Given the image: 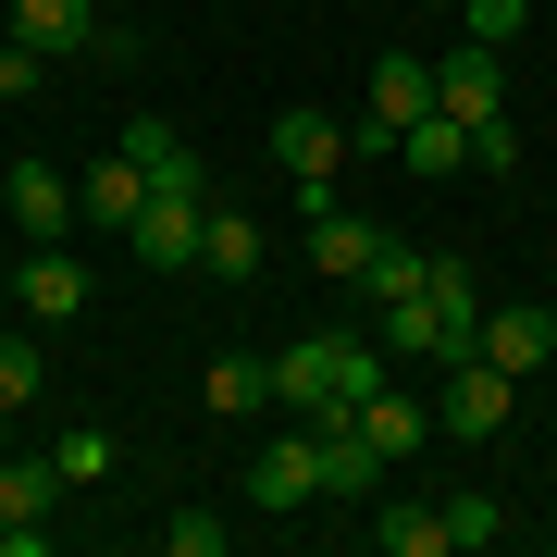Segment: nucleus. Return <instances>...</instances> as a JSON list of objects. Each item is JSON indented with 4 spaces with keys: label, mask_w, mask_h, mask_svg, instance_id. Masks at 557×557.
Here are the masks:
<instances>
[{
    "label": "nucleus",
    "mask_w": 557,
    "mask_h": 557,
    "mask_svg": "<svg viewBox=\"0 0 557 557\" xmlns=\"http://www.w3.org/2000/svg\"><path fill=\"white\" fill-rule=\"evenodd\" d=\"M372 397H384V335H298L273 359V409H298V421H347Z\"/></svg>",
    "instance_id": "f257e3e1"
},
{
    "label": "nucleus",
    "mask_w": 557,
    "mask_h": 557,
    "mask_svg": "<svg viewBox=\"0 0 557 557\" xmlns=\"http://www.w3.org/2000/svg\"><path fill=\"white\" fill-rule=\"evenodd\" d=\"M384 347H421V359H458L483 335V285H471V260H446L434 248V273H421V310H397V322H372Z\"/></svg>",
    "instance_id": "f03ea898"
},
{
    "label": "nucleus",
    "mask_w": 557,
    "mask_h": 557,
    "mask_svg": "<svg viewBox=\"0 0 557 557\" xmlns=\"http://www.w3.org/2000/svg\"><path fill=\"white\" fill-rule=\"evenodd\" d=\"M124 248H137L149 273H199V248H211V186H149V211L124 223Z\"/></svg>",
    "instance_id": "7ed1b4c3"
},
{
    "label": "nucleus",
    "mask_w": 557,
    "mask_h": 557,
    "mask_svg": "<svg viewBox=\"0 0 557 557\" xmlns=\"http://www.w3.org/2000/svg\"><path fill=\"white\" fill-rule=\"evenodd\" d=\"M421 112H434V62H421V50H384V62H372V112L347 124V149H359V161H384Z\"/></svg>",
    "instance_id": "20e7f679"
},
{
    "label": "nucleus",
    "mask_w": 557,
    "mask_h": 557,
    "mask_svg": "<svg viewBox=\"0 0 557 557\" xmlns=\"http://www.w3.org/2000/svg\"><path fill=\"white\" fill-rule=\"evenodd\" d=\"M508 409H520V372H496L483 347H458V359H446V409H434V421H446L458 446H496V434H508Z\"/></svg>",
    "instance_id": "39448f33"
},
{
    "label": "nucleus",
    "mask_w": 557,
    "mask_h": 557,
    "mask_svg": "<svg viewBox=\"0 0 557 557\" xmlns=\"http://www.w3.org/2000/svg\"><path fill=\"white\" fill-rule=\"evenodd\" d=\"M0 211H13L38 248H62V236L87 223V199H75V174H62V161H13V174H0Z\"/></svg>",
    "instance_id": "423d86ee"
},
{
    "label": "nucleus",
    "mask_w": 557,
    "mask_h": 557,
    "mask_svg": "<svg viewBox=\"0 0 557 557\" xmlns=\"http://www.w3.org/2000/svg\"><path fill=\"white\" fill-rule=\"evenodd\" d=\"M434 112H458V124H508V50L458 38V50L434 62Z\"/></svg>",
    "instance_id": "0eeeda50"
},
{
    "label": "nucleus",
    "mask_w": 557,
    "mask_h": 557,
    "mask_svg": "<svg viewBox=\"0 0 557 557\" xmlns=\"http://www.w3.org/2000/svg\"><path fill=\"white\" fill-rule=\"evenodd\" d=\"M310 446H322V496H335V508H372L384 471H397V458L359 434V409H347V421H310Z\"/></svg>",
    "instance_id": "6e6552de"
},
{
    "label": "nucleus",
    "mask_w": 557,
    "mask_h": 557,
    "mask_svg": "<svg viewBox=\"0 0 557 557\" xmlns=\"http://www.w3.org/2000/svg\"><path fill=\"white\" fill-rule=\"evenodd\" d=\"M310 496H322V446H310V421H298V434H273V446L248 458V508L285 520V508H310Z\"/></svg>",
    "instance_id": "1a4fd4ad"
},
{
    "label": "nucleus",
    "mask_w": 557,
    "mask_h": 557,
    "mask_svg": "<svg viewBox=\"0 0 557 557\" xmlns=\"http://www.w3.org/2000/svg\"><path fill=\"white\" fill-rule=\"evenodd\" d=\"M13 38L38 62H75V50H100L112 25H100V0H13Z\"/></svg>",
    "instance_id": "9d476101"
},
{
    "label": "nucleus",
    "mask_w": 557,
    "mask_h": 557,
    "mask_svg": "<svg viewBox=\"0 0 557 557\" xmlns=\"http://www.w3.org/2000/svg\"><path fill=\"white\" fill-rule=\"evenodd\" d=\"M13 298H25V322H75V310H87V260H75V248H25Z\"/></svg>",
    "instance_id": "9b49d317"
},
{
    "label": "nucleus",
    "mask_w": 557,
    "mask_h": 557,
    "mask_svg": "<svg viewBox=\"0 0 557 557\" xmlns=\"http://www.w3.org/2000/svg\"><path fill=\"white\" fill-rule=\"evenodd\" d=\"M483 359H496V372H520L533 384L545 359H557V310H483V335H471Z\"/></svg>",
    "instance_id": "f8f14e48"
},
{
    "label": "nucleus",
    "mask_w": 557,
    "mask_h": 557,
    "mask_svg": "<svg viewBox=\"0 0 557 557\" xmlns=\"http://www.w3.org/2000/svg\"><path fill=\"white\" fill-rule=\"evenodd\" d=\"M112 149L137 161L149 186H211V174H199V149H186V137H174V124H161V112H124V137H112Z\"/></svg>",
    "instance_id": "ddd939ff"
},
{
    "label": "nucleus",
    "mask_w": 557,
    "mask_h": 557,
    "mask_svg": "<svg viewBox=\"0 0 557 557\" xmlns=\"http://www.w3.org/2000/svg\"><path fill=\"white\" fill-rule=\"evenodd\" d=\"M273 161H285V186L335 174V161H347V124L335 112H273Z\"/></svg>",
    "instance_id": "4468645a"
},
{
    "label": "nucleus",
    "mask_w": 557,
    "mask_h": 557,
    "mask_svg": "<svg viewBox=\"0 0 557 557\" xmlns=\"http://www.w3.org/2000/svg\"><path fill=\"white\" fill-rule=\"evenodd\" d=\"M372 545H384V557H458L446 508H421V496H372Z\"/></svg>",
    "instance_id": "2eb2a0df"
},
{
    "label": "nucleus",
    "mask_w": 557,
    "mask_h": 557,
    "mask_svg": "<svg viewBox=\"0 0 557 557\" xmlns=\"http://www.w3.org/2000/svg\"><path fill=\"white\" fill-rule=\"evenodd\" d=\"M75 199H87V223H112V236H124V223L149 211V174L112 149V161H87V174H75Z\"/></svg>",
    "instance_id": "dca6fc26"
},
{
    "label": "nucleus",
    "mask_w": 557,
    "mask_h": 557,
    "mask_svg": "<svg viewBox=\"0 0 557 557\" xmlns=\"http://www.w3.org/2000/svg\"><path fill=\"white\" fill-rule=\"evenodd\" d=\"M310 260H322L335 285H359V273L384 260V223H359V211H322V223H310Z\"/></svg>",
    "instance_id": "f3484780"
},
{
    "label": "nucleus",
    "mask_w": 557,
    "mask_h": 557,
    "mask_svg": "<svg viewBox=\"0 0 557 557\" xmlns=\"http://www.w3.org/2000/svg\"><path fill=\"white\" fill-rule=\"evenodd\" d=\"M421 273H434V248H409V236H384V260L359 285H372V322H397V310H421Z\"/></svg>",
    "instance_id": "a211bd4d"
},
{
    "label": "nucleus",
    "mask_w": 557,
    "mask_h": 557,
    "mask_svg": "<svg viewBox=\"0 0 557 557\" xmlns=\"http://www.w3.org/2000/svg\"><path fill=\"white\" fill-rule=\"evenodd\" d=\"M397 161H409V174H421V186H446V174H458V161H471V124H458V112H421V124H409V137H397Z\"/></svg>",
    "instance_id": "6ab92c4d"
},
{
    "label": "nucleus",
    "mask_w": 557,
    "mask_h": 557,
    "mask_svg": "<svg viewBox=\"0 0 557 557\" xmlns=\"http://www.w3.org/2000/svg\"><path fill=\"white\" fill-rule=\"evenodd\" d=\"M199 273H211V285H260V223H248V211L211 199V248H199Z\"/></svg>",
    "instance_id": "aec40b11"
},
{
    "label": "nucleus",
    "mask_w": 557,
    "mask_h": 557,
    "mask_svg": "<svg viewBox=\"0 0 557 557\" xmlns=\"http://www.w3.org/2000/svg\"><path fill=\"white\" fill-rule=\"evenodd\" d=\"M62 508V458H0V520H50Z\"/></svg>",
    "instance_id": "412c9836"
},
{
    "label": "nucleus",
    "mask_w": 557,
    "mask_h": 557,
    "mask_svg": "<svg viewBox=\"0 0 557 557\" xmlns=\"http://www.w3.org/2000/svg\"><path fill=\"white\" fill-rule=\"evenodd\" d=\"M211 409L223 421H260V409H273V359H211Z\"/></svg>",
    "instance_id": "4be33fe9"
},
{
    "label": "nucleus",
    "mask_w": 557,
    "mask_h": 557,
    "mask_svg": "<svg viewBox=\"0 0 557 557\" xmlns=\"http://www.w3.org/2000/svg\"><path fill=\"white\" fill-rule=\"evenodd\" d=\"M359 434H372L384 458H409L421 434H434V409H409V397H397V384H384V397H372V409H359Z\"/></svg>",
    "instance_id": "5701e85b"
},
{
    "label": "nucleus",
    "mask_w": 557,
    "mask_h": 557,
    "mask_svg": "<svg viewBox=\"0 0 557 557\" xmlns=\"http://www.w3.org/2000/svg\"><path fill=\"white\" fill-rule=\"evenodd\" d=\"M38 384H50L38 335H0V421H13V409H38Z\"/></svg>",
    "instance_id": "b1692460"
},
{
    "label": "nucleus",
    "mask_w": 557,
    "mask_h": 557,
    "mask_svg": "<svg viewBox=\"0 0 557 557\" xmlns=\"http://www.w3.org/2000/svg\"><path fill=\"white\" fill-rule=\"evenodd\" d=\"M520 25H533V0H458V38H483V50H508Z\"/></svg>",
    "instance_id": "393cba45"
},
{
    "label": "nucleus",
    "mask_w": 557,
    "mask_h": 557,
    "mask_svg": "<svg viewBox=\"0 0 557 557\" xmlns=\"http://www.w3.org/2000/svg\"><path fill=\"white\" fill-rule=\"evenodd\" d=\"M446 533H458V557H471V545L508 533V508H496V496H446Z\"/></svg>",
    "instance_id": "a878e982"
},
{
    "label": "nucleus",
    "mask_w": 557,
    "mask_h": 557,
    "mask_svg": "<svg viewBox=\"0 0 557 557\" xmlns=\"http://www.w3.org/2000/svg\"><path fill=\"white\" fill-rule=\"evenodd\" d=\"M223 533H236V520H211V508H174V520H161L174 557H223Z\"/></svg>",
    "instance_id": "bb28decb"
},
{
    "label": "nucleus",
    "mask_w": 557,
    "mask_h": 557,
    "mask_svg": "<svg viewBox=\"0 0 557 557\" xmlns=\"http://www.w3.org/2000/svg\"><path fill=\"white\" fill-rule=\"evenodd\" d=\"M38 75H50L38 50H25V38H0V100H38Z\"/></svg>",
    "instance_id": "cd10ccee"
},
{
    "label": "nucleus",
    "mask_w": 557,
    "mask_h": 557,
    "mask_svg": "<svg viewBox=\"0 0 557 557\" xmlns=\"http://www.w3.org/2000/svg\"><path fill=\"white\" fill-rule=\"evenodd\" d=\"M112 471V434H62V483H100Z\"/></svg>",
    "instance_id": "c85d7f7f"
},
{
    "label": "nucleus",
    "mask_w": 557,
    "mask_h": 557,
    "mask_svg": "<svg viewBox=\"0 0 557 557\" xmlns=\"http://www.w3.org/2000/svg\"><path fill=\"white\" fill-rule=\"evenodd\" d=\"M0 557H50V520H0Z\"/></svg>",
    "instance_id": "c756f323"
},
{
    "label": "nucleus",
    "mask_w": 557,
    "mask_h": 557,
    "mask_svg": "<svg viewBox=\"0 0 557 557\" xmlns=\"http://www.w3.org/2000/svg\"><path fill=\"white\" fill-rule=\"evenodd\" d=\"M421 13H458V0H421Z\"/></svg>",
    "instance_id": "7c9ffc66"
}]
</instances>
